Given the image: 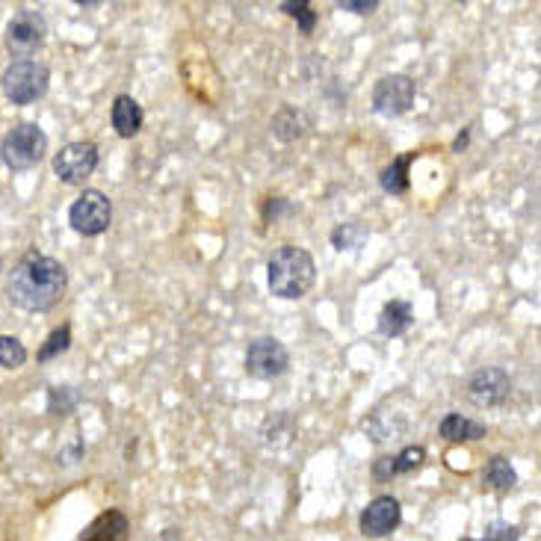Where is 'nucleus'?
Here are the masks:
<instances>
[{"label":"nucleus","mask_w":541,"mask_h":541,"mask_svg":"<svg viewBox=\"0 0 541 541\" xmlns=\"http://www.w3.org/2000/svg\"><path fill=\"white\" fill-rule=\"evenodd\" d=\"M411 323H414V311H411V305L403 302V299H391V302L382 308V314H379V332H382L385 338H400V335H406L408 329H411Z\"/></svg>","instance_id":"obj_13"},{"label":"nucleus","mask_w":541,"mask_h":541,"mask_svg":"<svg viewBox=\"0 0 541 541\" xmlns=\"http://www.w3.org/2000/svg\"><path fill=\"white\" fill-rule=\"evenodd\" d=\"M68 287V272L60 261L48 258V255H27L15 264V270L9 275V299L30 311V314H42L51 311Z\"/></svg>","instance_id":"obj_1"},{"label":"nucleus","mask_w":541,"mask_h":541,"mask_svg":"<svg viewBox=\"0 0 541 541\" xmlns=\"http://www.w3.org/2000/svg\"><path fill=\"white\" fill-rule=\"evenodd\" d=\"M373 476H376V482H388L394 474V456H385V459H379L376 465H373Z\"/></svg>","instance_id":"obj_27"},{"label":"nucleus","mask_w":541,"mask_h":541,"mask_svg":"<svg viewBox=\"0 0 541 541\" xmlns=\"http://www.w3.org/2000/svg\"><path fill=\"white\" fill-rule=\"evenodd\" d=\"M68 346H71V329L68 326H60V329H54L48 340H45V346L39 349V364H48L51 358H57V355H63Z\"/></svg>","instance_id":"obj_21"},{"label":"nucleus","mask_w":541,"mask_h":541,"mask_svg":"<svg viewBox=\"0 0 541 541\" xmlns=\"http://www.w3.org/2000/svg\"><path fill=\"white\" fill-rule=\"evenodd\" d=\"M77 400H80V397H77L74 391L60 388V391H54V394H51V411H54V414H68L71 408L77 406Z\"/></svg>","instance_id":"obj_25"},{"label":"nucleus","mask_w":541,"mask_h":541,"mask_svg":"<svg viewBox=\"0 0 541 541\" xmlns=\"http://www.w3.org/2000/svg\"><path fill=\"white\" fill-rule=\"evenodd\" d=\"M482 479H485V485H488L491 491L506 494V491H512V488H515L518 474H515V468L509 465V459H506V456H491V459H488V465H485V471H482Z\"/></svg>","instance_id":"obj_16"},{"label":"nucleus","mask_w":541,"mask_h":541,"mask_svg":"<svg viewBox=\"0 0 541 541\" xmlns=\"http://www.w3.org/2000/svg\"><path fill=\"white\" fill-rule=\"evenodd\" d=\"M45 151H48V136L39 125H18L0 142V157L12 172L33 169L36 163H42Z\"/></svg>","instance_id":"obj_4"},{"label":"nucleus","mask_w":541,"mask_h":541,"mask_svg":"<svg viewBox=\"0 0 541 541\" xmlns=\"http://www.w3.org/2000/svg\"><path fill=\"white\" fill-rule=\"evenodd\" d=\"M485 541H518V527H512L506 521H494L485 530Z\"/></svg>","instance_id":"obj_24"},{"label":"nucleus","mask_w":541,"mask_h":541,"mask_svg":"<svg viewBox=\"0 0 541 541\" xmlns=\"http://www.w3.org/2000/svg\"><path fill=\"white\" fill-rule=\"evenodd\" d=\"M45 36H48V24H45V18L39 15V12H18L12 21H9V27H6V48L15 54V57H27V54H33L36 48H42V42H45Z\"/></svg>","instance_id":"obj_9"},{"label":"nucleus","mask_w":541,"mask_h":541,"mask_svg":"<svg viewBox=\"0 0 541 541\" xmlns=\"http://www.w3.org/2000/svg\"><path fill=\"white\" fill-rule=\"evenodd\" d=\"M308 128H311L308 116H305L302 110H296V107H281V110L272 116V134L278 136L281 142H293V139L305 136Z\"/></svg>","instance_id":"obj_14"},{"label":"nucleus","mask_w":541,"mask_h":541,"mask_svg":"<svg viewBox=\"0 0 541 541\" xmlns=\"http://www.w3.org/2000/svg\"><path fill=\"white\" fill-rule=\"evenodd\" d=\"M290 367V352L281 340L275 338H258L249 343L246 349V373L261 379V382H270L284 376Z\"/></svg>","instance_id":"obj_8"},{"label":"nucleus","mask_w":541,"mask_h":541,"mask_svg":"<svg viewBox=\"0 0 541 541\" xmlns=\"http://www.w3.org/2000/svg\"><path fill=\"white\" fill-rule=\"evenodd\" d=\"M27 361V349L18 338L0 335V367L3 370H18Z\"/></svg>","instance_id":"obj_20"},{"label":"nucleus","mask_w":541,"mask_h":541,"mask_svg":"<svg viewBox=\"0 0 541 541\" xmlns=\"http://www.w3.org/2000/svg\"><path fill=\"white\" fill-rule=\"evenodd\" d=\"M338 9L355 12V15H370V12L379 9V0H340Z\"/></svg>","instance_id":"obj_26"},{"label":"nucleus","mask_w":541,"mask_h":541,"mask_svg":"<svg viewBox=\"0 0 541 541\" xmlns=\"http://www.w3.org/2000/svg\"><path fill=\"white\" fill-rule=\"evenodd\" d=\"M110 122H113V131L122 136V139H131V136L139 134V128H142V107L136 104L131 95H119V98L113 101Z\"/></svg>","instance_id":"obj_12"},{"label":"nucleus","mask_w":541,"mask_h":541,"mask_svg":"<svg viewBox=\"0 0 541 541\" xmlns=\"http://www.w3.org/2000/svg\"><path fill=\"white\" fill-rule=\"evenodd\" d=\"M3 92L12 104L27 107L33 101H39L48 92L51 83V71L48 66L36 63V60H18L3 71Z\"/></svg>","instance_id":"obj_3"},{"label":"nucleus","mask_w":541,"mask_h":541,"mask_svg":"<svg viewBox=\"0 0 541 541\" xmlns=\"http://www.w3.org/2000/svg\"><path fill=\"white\" fill-rule=\"evenodd\" d=\"M509 391H512L509 373L500 370V367H482V370H476L474 376L468 379V397L479 408L503 406Z\"/></svg>","instance_id":"obj_10"},{"label":"nucleus","mask_w":541,"mask_h":541,"mask_svg":"<svg viewBox=\"0 0 541 541\" xmlns=\"http://www.w3.org/2000/svg\"><path fill=\"white\" fill-rule=\"evenodd\" d=\"M403 509L394 497H376L364 512H361V533L367 539H385L400 527Z\"/></svg>","instance_id":"obj_11"},{"label":"nucleus","mask_w":541,"mask_h":541,"mask_svg":"<svg viewBox=\"0 0 541 541\" xmlns=\"http://www.w3.org/2000/svg\"><path fill=\"white\" fill-rule=\"evenodd\" d=\"M367 240H370V231H367L361 222H343V225H338V228L332 231V246H335L338 252H355V249H361Z\"/></svg>","instance_id":"obj_18"},{"label":"nucleus","mask_w":541,"mask_h":541,"mask_svg":"<svg viewBox=\"0 0 541 541\" xmlns=\"http://www.w3.org/2000/svg\"><path fill=\"white\" fill-rule=\"evenodd\" d=\"M417 86L408 74H385L373 89V110L385 119H397L414 107Z\"/></svg>","instance_id":"obj_6"},{"label":"nucleus","mask_w":541,"mask_h":541,"mask_svg":"<svg viewBox=\"0 0 541 541\" xmlns=\"http://www.w3.org/2000/svg\"><path fill=\"white\" fill-rule=\"evenodd\" d=\"M281 210H290V204L284 202V199H272V202L264 207V216H267V222H275Z\"/></svg>","instance_id":"obj_28"},{"label":"nucleus","mask_w":541,"mask_h":541,"mask_svg":"<svg viewBox=\"0 0 541 541\" xmlns=\"http://www.w3.org/2000/svg\"><path fill=\"white\" fill-rule=\"evenodd\" d=\"M68 222L83 237H98L113 222V202L101 190H83L68 207Z\"/></svg>","instance_id":"obj_5"},{"label":"nucleus","mask_w":541,"mask_h":541,"mask_svg":"<svg viewBox=\"0 0 541 541\" xmlns=\"http://www.w3.org/2000/svg\"><path fill=\"white\" fill-rule=\"evenodd\" d=\"M408 163H411V154L397 157L391 166L382 169L379 181H382V190L391 193V196H406L408 193Z\"/></svg>","instance_id":"obj_17"},{"label":"nucleus","mask_w":541,"mask_h":541,"mask_svg":"<svg viewBox=\"0 0 541 541\" xmlns=\"http://www.w3.org/2000/svg\"><path fill=\"white\" fill-rule=\"evenodd\" d=\"M281 12H287V15H293L299 21V33L302 36H311L317 21H320L317 12L311 9V3H281Z\"/></svg>","instance_id":"obj_22"},{"label":"nucleus","mask_w":541,"mask_h":541,"mask_svg":"<svg viewBox=\"0 0 541 541\" xmlns=\"http://www.w3.org/2000/svg\"><path fill=\"white\" fill-rule=\"evenodd\" d=\"M423 456H426L423 447H406L400 456H394V474H411L414 468L423 465Z\"/></svg>","instance_id":"obj_23"},{"label":"nucleus","mask_w":541,"mask_h":541,"mask_svg":"<svg viewBox=\"0 0 541 541\" xmlns=\"http://www.w3.org/2000/svg\"><path fill=\"white\" fill-rule=\"evenodd\" d=\"M317 278V264L314 258L299 249V246H284L278 252H272L270 264H267V281H270V293L278 299H302Z\"/></svg>","instance_id":"obj_2"},{"label":"nucleus","mask_w":541,"mask_h":541,"mask_svg":"<svg viewBox=\"0 0 541 541\" xmlns=\"http://www.w3.org/2000/svg\"><path fill=\"white\" fill-rule=\"evenodd\" d=\"M92 536H95V539L89 541H125V536H128V521H125L119 512H110V515H104V518L92 527Z\"/></svg>","instance_id":"obj_19"},{"label":"nucleus","mask_w":541,"mask_h":541,"mask_svg":"<svg viewBox=\"0 0 541 541\" xmlns=\"http://www.w3.org/2000/svg\"><path fill=\"white\" fill-rule=\"evenodd\" d=\"M438 432L447 441H479V438H485V426L471 420V417H462V414H447L441 420Z\"/></svg>","instance_id":"obj_15"},{"label":"nucleus","mask_w":541,"mask_h":541,"mask_svg":"<svg viewBox=\"0 0 541 541\" xmlns=\"http://www.w3.org/2000/svg\"><path fill=\"white\" fill-rule=\"evenodd\" d=\"M95 169H98V145L95 142H68L54 157V175L68 187L83 184Z\"/></svg>","instance_id":"obj_7"}]
</instances>
